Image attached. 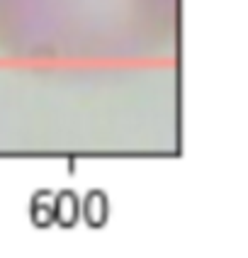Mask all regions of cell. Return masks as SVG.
Masks as SVG:
<instances>
[{
    "label": "cell",
    "mask_w": 248,
    "mask_h": 258,
    "mask_svg": "<svg viewBox=\"0 0 248 258\" xmlns=\"http://www.w3.org/2000/svg\"><path fill=\"white\" fill-rule=\"evenodd\" d=\"M107 215H110V207H107V198L102 195L100 190L98 192H90L86 200V219L90 227H102L107 222Z\"/></svg>",
    "instance_id": "cell-2"
},
{
    "label": "cell",
    "mask_w": 248,
    "mask_h": 258,
    "mask_svg": "<svg viewBox=\"0 0 248 258\" xmlns=\"http://www.w3.org/2000/svg\"><path fill=\"white\" fill-rule=\"evenodd\" d=\"M54 219L61 222V227H73L78 219V198L73 192H61L54 198Z\"/></svg>",
    "instance_id": "cell-1"
}]
</instances>
